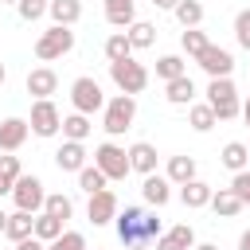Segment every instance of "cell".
<instances>
[{"instance_id": "cell-10", "label": "cell", "mask_w": 250, "mask_h": 250, "mask_svg": "<svg viewBox=\"0 0 250 250\" xmlns=\"http://www.w3.org/2000/svg\"><path fill=\"white\" fill-rule=\"evenodd\" d=\"M117 211H121V203H117V195L105 188V191H98V195H90V203H86V219L94 223V227H109L113 219H117Z\"/></svg>"}, {"instance_id": "cell-23", "label": "cell", "mask_w": 250, "mask_h": 250, "mask_svg": "<svg viewBox=\"0 0 250 250\" xmlns=\"http://www.w3.org/2000/svg\"><path fill=\"white\" fill-rule=\"evenodd\" d=\"M219 164H223V168H230V172H242V168L250 164V148H246L242 141H227V145H223V152H219Z\"/></svg>"}, {"instance_id": "cell-36", "label": "cell", "mask_w": 250, "mask_h": 250, "mask_svg": "<svg viewBox=\"0 0 250 250\" xmlns=\"http://www.w3.org/2000/svg\"><path fill=\"white\" fill-rule=\"evenodd\" d=\"M47 250H86V234L82 230H62L55 242H47Z\"/></svg>"}, {"instance_id": "cell-18", "label": "cell", "mask_w": 250, "mask_h": 250, "mask_svg": "<svg viewBox=\"0 0 250 250\" xmlns=\"http://www.w3.org/2000/svg\"><path fill=\"white\" fill-rule=\"evenodd\" d=\"M105 23L109 27H129L137 23V0H105Z\"/></svg>"}, {"instance_id": "cell-22", "label": "cell", "mask_w": 250, "mask_h": 250, "mask_svg": "<svg viewBox=\"0 0 250 250\" xmlns=\"http://www.w3.org/2000/svg\"><path fill=\"white\" fill-rule=\"evenodd\" d=\"M242 207H246V203H242V199L234 195V188H219V191L211 195V211H215L219 219H234V215H238Z\"/></svg>"}, {"instance_id": "cell-20", "label": "cell", "mask_w": 250, "mask_h": 250, "mask_svg": "<svg viewBox=\"0 0 250 250\" xmlns=\"http://www.w3.org/2000/svg\"><path fill=\"white\" fill-rule=\"evenodd\" d=\"M164 98H168V105H191L195 102V82L188 74H180V78L164 82Z\"/></svg>"}, {"instance_id": "cell-45", "label": "cell", "mask_w": 250, "mask_h": 250, "mask_svg": "<svg viewBox=\"0 0 250 250\" xmlns=\"http://www.w3.org/2000/svg\"><path fill=\"white\" fill-rule=\"evenodd\" d=\"M191 250H219V246H215V242H195Z\"/></svg>"}, {"instance_id": "cell-3", "label": "cell", "mask_w": 250, "mask_h": 250, "mask_svg": "<svg viewBox=\"0 0 250 250\" xmlns=\"http://www.w3.org/2000/svg\"><path fill=\"white\" fill-rule=\"evenodd\" d=\"M70 51H74V31L62 27V23H51V27L35 39V59H39V62H55V59H62V55H70Z\"/></svg>"}, {"instance_id": "cell-32", "label": "cell", "mask_w": 250, "mask_h": 250, "mask_svg": "<svg viewBox=\"0 0 250 250\" xmlns=\"http://www.w3.org/2000/svg\"><path fill=\"white\" fill-rule=\"evenodd\" d=\"M129 55H133L129 35H125V31H113V35L105 39V59H109V62H121V59H129Z\"/></svg>"}, {"instance_id": "cell-21", "label": "cell", "mask_w": 250, "mask_h": 250, "mask_svg": "<svg viewBox=\"0 0 250 250\" xmlns=\"http://www.w3.org/2000/svg\"><path fill=\"white\" fill-rule=\"evenodd\" d=\"M188 125H191L195 133H211V129L219 125V117H215L211 102H191V105H188Z\"/></svg>"}, {"instance_id": "cell-7", "label": "cell", "mask_w": 250, "mask_h": 250, "mask_svg": "<svg viewBox=\"0 0 250 250\" xmlns=\"http://www.w3.org/2000/svg\"><path fill=\"white\" fill-rule=\"evenodd\" d=\"M27 125H31L35 137H55V133L62 129V113H59V105H55L51 98H35V102H31Z\"/></svg>"}, {"instance_id": "cell-49", "label": "cell", "mask_w": 250, "mask_h": 250, "mask_svg": "<svg viewBox=\"0 0 250 250\" xmlns=\"http://www.w3.org/2000/svg\"><path fill=\"white\" fill-rule=\"evenodd\" d=\"M0 4H20V0H0Z\"/></svg>"}, {"instance_id": "cell-43", "label": "cell", "mask_w": 250, "mask_h": 250, "mask_svg": "<svg viewBox=\"0 0 250 250\" xmlns=\"http://www.w3.org/2000/svg\"><path fill=\"white\" fill-rule=\"evenodd\" d=\"M148 4H152V8H160V12H176V4H180V0H148Z\"/></svg>"}, {"instance_id": "cell-19", "label": "cell", "mask_w": 250, "mask_h": 250, "mask_svg": "<svg viewBox=\"0 0 250 250\" xmlns=\"http://www.w3.org/2000/svg\"><path fill=\"white\" fill-rule=\"evenodd\" d=\"M35 234V215L31 211H12L8 215V227H4V238H12V242H23V238H31Z\"/></svg>"}, {"instance_id": "cell-31", "label": "cell", "mask_w": 250, "mask_h": 250, "mask_svg": "<svg viewBox=\"0 0 250 250\" xmlns=\"http://www.w3.org/2000/svg\"><path fill=\"white\" fill-rule=\"evenodd\" d=\"M172 16L180 20V27H199V23H203V4H199V0H180Z\"/></svg>"}, {"instance_id": "cell-39", "label": "cell", "mask_w": 250, "mask_h": 250, "mask_svg": "<svg viewBox=\"0 0 250 250\" xmlns=\"http://www.w3.org/2000/svg\"><path fill=\"white\" fill-rule=\"evenodd\" d=\"M234 39H238L242 51H250V8H242V12L234 16Z\"/></svg>"}, {"instance_id": "cell-46", "label": "cell", "mask_w": 250, "mask_h": 250, "mask_svg": "<svg viewBox=\"0 0 250 250\" xmlns=\"http://www.w3.org/2000/svg\"><path fill=\"white\" fill-rule=\"evenodd\" d=\"M242 121H246V125H250V98H246V102H242Z\"/></svg>"}, {"instance_id": "cell-28", "label": "cell", "mask_w": 250, "mask_h": 250, "mask_svg": "<svg viewBox=\"0 0 250 250\" xmlns=\"http://www.w3.org/2000/svg\"><path fill=\"white\" fill-rule=\"evenodd\" d=\"M90 129H94V125H90V117H86V113H78V109H74L70 117H62V137H66V141H86V137H90Z\"/></svg>"}, {"instance_id": "cell-9", "label": "cell", "mask_w": 250, "mask_h": 250, "mask_svg": "<svg viewBox=\"0 0 250 250\" xmlns=\"http://www.w3.org/2000/svg\"><path fill=\"white\" fill-rule=\"evenodd\" d=\"M195 62L203 66L207 78H230V70H234V55H230L227 47H215V43H207V47L195 55Z\"/></svg>"}, {"instance_id": "cell-37", "label": "cell", "mask_w": 250, "mask_h": 250, "mask_svg": "<svg viewBox=\"0 0 250 250\" xmlns=\"http://www.w3.org/2000/svg\"><path fill=\"white\" fill-rule=\"evenodd\" d=\"M16 12H20V20H23V23H35L39 16H47V0H20V4H16Z\"/></svg>"}, {"instance_id": "cell-47", "label": "cell", "mask_w": 250, "mask_h": 250, "mask_svg": "<svg viewBox=\"0 0 250 250\" xmlns=\"http://www.w3.org/2000/svg\"><path fill=\"white\" fill-rule=\"evenodd\" d=\"M4 227H8V211H0V234H4Z\"/></svg>"}, {"instance_id": "cell-26", "label": "cell", "mask_w": 250, "mask_h": 250, "mask_svg": "<svg viewBox=\"0 0 250 250\" xmlns=\"http://www.w3.org/2000/svg\"><path fill=\"white\" fill-rule=\"evenodd\" d=\"M78 188H82L86 195H98V191H105V188H109V176H105L98 164H86V168L78 172Z\"/></svg>"}, {"instance_id": "cell-15", "label": "cell", "mask_w": 250, "mask_h": 250, "mask_svg": "<svg viewBox=\"0 0 250 250\" xmlns=\"http://www.w3.org/2000/svg\"><path fill=\"white\" fill-rule=\"evenodd\" d=\"M27 94L31 98H51L55 90H59V74L51 70V66H35V70H27Z\"/></svg>"}, {"instance_id": "cell-8", "label": "cell", "mask_w": 250, "mask_h": 250, "mask_svg": "<svg viewBox=\"0 0 250 250\" xmlns=\"http://www.w3.org/2000/svg\"><path fill=\"white\" fill-rule=\"evenodd\" d=\"M12 199H16L20 211L39 215V211H43V199H47V188H43L39 176H27V172H23V176L16 180V188H12Z\"/></svg>"}, {"instance_id": "cell-13", "label": "cell", "mask_w": 250, "mask_h": 250, "mask_svg": "<svg viewBox=\"0 0 250 250\" xmlns=\"http://www.w3.org/2000/svg\"><path fill=\"white\" fill-rule=\"evenodd\" d=\"M172 188H176V184H172L168 176L148 172V176H145V184H141V195H145V203H148V207H164V203L172 199Z\"/></svg>"}, {"instance_id": "cell-42", "label": "cell", "mask_w": 250, "mask_h": 250, "mask_svg": "<svg viewBox=\"0 0 250 250\" xmlns=\"http://www.w3.org/2000/svg\"><path fill=\"white\" fill-rule=\"evenodd\" d=\"M152 246H156V250H180V246H176V242H172V238H168V234H160V238H156V242H152Z\"/></svg>"}, {"instance_id": "cell-40", "label": "cell", "mask_w": 250, "mask_h": 250, "mask_svg": "<svg viewBox=\"0 0 250 250\" xmlns=\"http://www.w3.org/2000/svg\"><path fill=\"white\" fill-rule=\"evenodd\" d=\"M230 188H234V195L250 207V168H242V172H234V180H230Z\"/></svg>"}, {"instance_id": "cell-2", "label": "cell", "mask_w": 250, "mask_h": 250, "mask_svg": "<svg viewBox=\"0 0 250 250\" xmlns=\"http://www.w3.org/2000/svg\"><path fill=\"white\" fill-rule=\"evenodd\" d=\"M133 117H137V98H133V94H113V98H105L102 129H105L109 137H121V133L133 125Z\"/></svg>"}, {"instance_id": "cell-14", "label": "cell", "mask_w": 250, "mask_h": 250, "mask_svg": "<svg viewBox=\"0 0 250 250\" xmlns=\"http://www.w3.org/2000/svg\"><path fill=\"white\" fill-rule=\"evenodd\" d=\"M211 195H215V188L207 184V180H188V184H180V203L184 207H191V211H199V207H211Z\"/></svg>"}, {"instance_id": "cell-35", "label": "cell", "mask_w": 250, "mask_h": 250, "mask_svg": "<svg viewBox=\"0 0 250 250\" xmlns=\"http://www.w3.org/2000/svg\"><path fill=\"white\" fill-rule=\"evenodd\" d=\"M211 39H207V31H199V27H184V35H180V47H184V55H199L203 47H207Z\"/></svg>"}, {"instance_id": "cell-38", "label": "cell", "mask_w": 250, "mask_h": 250, "mask_svg": "<svg viewBox=\"0 0 250 250\" xmlns=\"http://www.w3.org/2000/svg\"><path fill=\"white\" fill-rule=\"evenodd\" d=\"M164 234H168L180 250H191V246H195V230H191L188 223H176V227H172V230H164Z\"/></svg>"}, {"instance_id": "cell-17", "label": "cell", "mask_w": 250, "mask_h": 250, "mask_svg": "<svg viewBox=\"0 0 250 250\" xmlns=\"http://www.w3.org/2000/svg\"><path fill=\"white\" fill-rule=\"evenodd\" d=\"M47 16H51V23L74 27L82 20V0H47Z\"/></svg>"}, {"instance_id": "cell-1", "label": "cell", "mask_w": 250, "mask_h": 250, "mask_svg": "<svg viewBox=\"0 0 250 250\" xmlns=\"http://www.w3.org/2000/svg\"><path fill=\"white\" fill-rule=\"evenodd\" d=\"M113 227H117V238H121L125 250H145V246H152V242L164 234L156 211H145V207H125V211H117Z\"/></svg>"}, {"instance_id": "cell-27", "label": "cell", "mask_w": 250, "mask_h": 250, "mask_svg": "<svg viewBox=\"0 0 250 250\" xmlns=\"http://www.w3.org/2000/svg\"><path fill=\"white\" fill-rule=\"evenodd\" d=\"M20 176H23L20 156L4 152V156H0V195H12V188H16V180H20Z\"/></svg>"}, {"instance_id": "cell-41", "label": "cell", "mask_w": 250, "mask_h": 250, "mask_svg": "<svg viewBox=\"0 0 250 250\" xmlns=\"http://www.w3.org/2000/svg\"><path fill=\"white\" fill-rule=\"evenodd\" d=\"M16 250H47V242L31 234V238H23V242H16Z\"/></svg>"}, {"instance_id": "cell-34", "label": "cell", "mask_w": 250, "mask_h": 250, "mask_svg": "<svg viewBox=\"0 0 250 250\" xmlns=\"http://www.w3.org/2000/svg\"><path fill=\"white\" fill-rule=\"evenodd\" d=\"M230 98H238V90H234L230 78H211V82H207V102H211V105L230 102Z\"/></svg>"}, {"instance_id": "cell-16", "label": "cell", "mask_w": 250, "mask_h": 250, "mask_svg": "<svg viewBox=\"0 0 250 250\" xmlns=\"http://www.w3.org/2000/svg\"><path fill=\"white\" fill-rule=\"evenodd\" d=\"M156 160H160L156 145H148V141H137V145H129V164H133V172L148 176V172H156Z\"/></svg>"}, {"instance_id": "cell-5", "label": "cell", "mask_w": 250, "mask_h": 250, "mask_svg": "<svg viewBox=\"0 0 250 250\" xmlns=\"http://www.w3.org/2000/svg\"><path fill=\"white\" fill-rule=\"evenodd\" d=\"M94 164L109 176V184H117V180H125V176L133 172V164H129V148H121L117 141H102V145L94 148Z\"/></svg>"}, {"instance_id": "cell-25", "label": "cell", "mask_w": 250, "mask_h": 250, "mask_svg": "<svg viewBox=\"0 0 250 250\" xmlns=\"http://www.w3.org/2000/svg\"><path fill=\"white\" fill-rule=\"evenodd\" d=\"M176 188L180 184H188V180H195V156H168V172H164Z\"/></svg>"}, {"instance_id": "cell-6", "label": "cell", "mask_w": 250, "mask_h": 250, "mask_svg": "<svg viewBox=\"0 0 250 250\" xmlns=\"http://www.w3.org/2000/svg\"><path fill=\"white\" fill-rule=\"evenodd\" d=\"M109 78H113V86H117L121 94H133V98L148 86V70H145V62H137L133 55L121 59V62H109Z\"/></svg>"}, {"instance_id": "cell-29", "label": "cell", "mask_w": 250, "mask_h": 250, "mask_svg": "<svg viewBox=\"0 0 250 250\" xmlns=\"http://www.w3.org/2000/svg\"><path fill=\"white\" fill-rule=\"evenodd\" d=\"M62 230H66V223H62V219H55V215H47V211H39V215H35V238L55 242Z\"/></svg>"}, {"instance_id": "cell-11", "label": "cell", "mask_w": 250, "mask_h": 250, "mask_svg": "<svg viewBox=\"0 0 250 250\" xmlns=\"http://www.w3.org/2000/svg\"><path fill=\"white\" fill-rule=\"evenodd\" d=\"M55 164H59V172H82L86 168V141H66L62 137V145H59V152H55Z\"/></svg>"}, {"instance_id": "cell-12", "label": "cell", "mask_w": 250, "mask_h": 250, "mask_svg": "<svg viewBox=\"0 0 250 250\" xmlns=\"http://www.w3.org/2000/svg\"><path fill=\"white\" fill-rule=\"evenodd\" d=\"M27 133H31V125L23 117H4L0 121V152H20Z\"/></svg>"}, {"instance_id": "cell-4", "label": "cell", "mask_w": 250, "mask_h": 250, "mask_svg": "<svg viewBox=\"0 0 250 250\" xmlns=\"http://www.w3.org/2000/svg\"><path fill=\"white\" fill-rule=\"evenodd\" d=\"M70 105H74L78 113H86V117L102 113V109H105V94H102V82H98V78H90V74L74 78V82H70Z\"/></svg>"}, {"instance_id": "cell-30", "label": "cell", "mask_w": 250, "mask_h": 250, "mask_svg": "<svg viewBox=\"0 0 250 250\" xmlns=\"http://www.w3.org/2000/svg\"><path fill=\"white\" fill-rule=\"evenodd\" d=\"M43 211L66 223V219L74 215V203H70V195H62V191H47V199H43Z\"/></svg>"}, {"instance_id": "cell-24", "label": "cell", "mask_w": 250, "mask_h": 250, "mask_svg": "<svg viewBox=\"0 0 250 250\" xmlns=\"http://www.w3.org/2000/svg\"><path fill=\"white\" fill-rule=\"evenodd\" d=\"M125 35H129L133 51H148V47L156 43V23H148V20H137V23H129V27H125Z\"/></svg>"}, {"instance_id": "cell-44", "label": "cell", "mask_w": 250, "mask_h": 250, "mask_svg": "<svg viewBox=\"0 0 250 250\" xmlns=\"http://www.w3.org/2000/svg\"><path fill=\"white\" fill-rule=\"evenodd\" d=\"M238 250H250V230H242V234H238Z\"/></svg>"}, {"instance_id": "cell-33", "label": "cell", "mask_w": 250, "mask_h": 250, "mask_svg": "<svg viewBox=\"0 0 250 250\" xmlns=\"http://www.w3.org/2000/svg\"><path fill=\"white\" fill-rule=\"evenodd\" d=\"M180 74H188V66H184L180 55H160V59H156V78H160V82H172V78H180Z\"/></svg>"}, {"instance_id": "cell-48", "label": "cell", "mask_w": 250, "mask_h": 250, "mask_svg": "<svg viewBox=\"0 0 250 250\" xmlns=\"http://www.w3.org/2000/svg\"><path fill=\"white\" fill-rule=\"evenodd\" d=\"M4 78H8V70H4V62H0V86H4Z\"/></svg>"}]
</instances>
